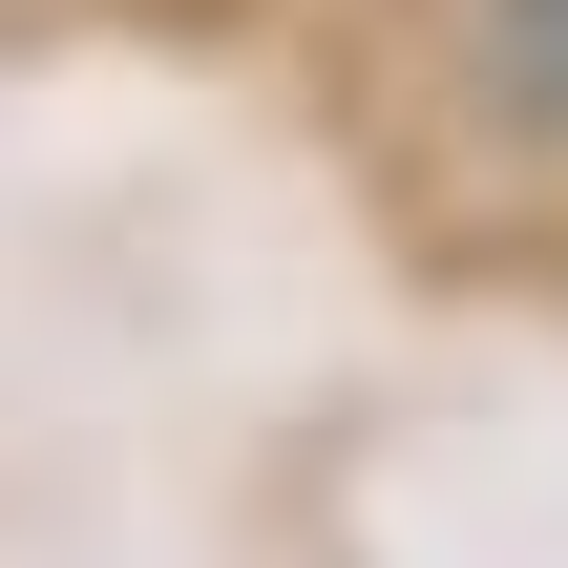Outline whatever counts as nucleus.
<instances>
[{
    "label": "nucleus",
    "mask_w": 568,
    "mask_h": 568,
    "mask_svg": "<svg viewBox=\"0 0 568 568\" xmlns=\"http://www.w3.org/2000/svg\"><path fill=\"white\" fill-rule=\"evenodd\" d=\"M443 42H464V105L527 169H568V0H443Z\"/></svg>",
    "instance_id": "nucleus-1"
}]
</instances>
